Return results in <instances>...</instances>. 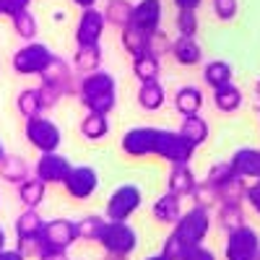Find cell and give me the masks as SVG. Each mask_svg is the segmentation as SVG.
Returning <instances> with one entry per match:
<instances>
[{"instance_id":"6da1fadb","label":"cell","mask_w":260,"mask_h":260,"mask_svg":"<svg viewBox=\"0 0 260 260\" xmlns=\"http://www.w3.org/2000/svg\"><path fill=\"white\" fill-rule=\"evenodd\" d=\"M78 102L83 104L86 112H102L110 115L117 107V81L107 71L86 73L78 81Z\"/></svg>"},{"instance_id":"7a4b0ae2","label":"cell","mask_w":260,"mask_h":260,"mask_svg":"<svg viewBox=\"0 0 260 260\" xmlns=\"http://www.w3.org/2000/svg\"><path fill=\"white\" fill-rule=\"evenodd\" d=\"M55 60V52L45 45V42H26L21 45L13 57H11V68L18 76H42Z\"/></svg>"},{"instance_id":"3957f363","label":"cell","mask_w":260,"mask_h":260,"mask_svg":"<svg viewBox=\"0 0 260 260\" xmlns=\"http://www.w3.org/2000/svg\"><path fill=\"white\" fill-rule=\"evenodd\" d=\"M96 245L104 252L130 257L138 250V232L130 226V221H110V219H107L104 226H102V234H99Z\"/></svg>"},{"instance_id":"277c9868","label":"cell","mask_w":260,"mask_h":260,"mask_svg":"<svg viewBox=\"0 0 260 260\" xmlns=\"http://www.w3.org/2000/svg\"><path fill=\"white\" fill-rule=\"evenodd\" d=\"M143 203V190L133 182H125L120 187L112 190V195L107 198V206H104V216L110 221H130Z\"/></svg>"},{"instance_id":"5b68a950","label":"cell","mask_w":260,"mask_h":260,"mask_svg":"<svg viewBox=\"0 0 260 260\" xmlns=\"http://www.w3.org/2000/svg\"><path fill=\"white\" fill-rule=\"evenodd\" d=\"M24 138H26V143H29L34 151H39V154L57 151L60 143H62V133H60L57 122L50 120V117H45V115L26 120V125H24Z\"/></svg>"},{"instance_id":"8992f818","label":"cell","mask_w":260,"mask_h":260,"mask_svg":"<svg viewBox=\"0 0 260 260\" xmlns=\"http://www.w3.org/2000/svg\"><path fill=\"white\" fill-rule=\"evenodd\" d=\"M172 232H175L187 247L203 245V240H206L208 232H211V211L208 208H201V206H192L190 211H185L180 216V221L172 226Z\"/></svg>"},{"instance_id":"52a82bcc","label":"cell","mask_w":260,"mask_h":260,"mask_svg":"<svg viewBox=\"0 0 260 260\" xmlns=\"http://www.w3.org/2000/svg\"><path fill=\"white\" fill-rule=\"evenodd\" d=\"M159 138H161V127H130L127 133L120 141L122 154L130 159H146V156H156V148H159Z\"/></svg>"},{"instance_id":"ba28073f","label":"cell","mask_w":260,"mask_h":260,"mask_svg":"<svg viewBox=\"0 0 260 260\" xmlns=\"http://www.w3.org/2000/svg\"><path fill=\"white\" fill-rule=\"evenodd\" d=\"M260 255V234L252 226H240L226 234L224 260H257Z\"/></svg>"},{"instance_id":"9c48e42d","label":"cell","mask_w":260,"mask_h":260,"mask_svg":"<svg viewBox=\"0 0 260 260\" xmlns=\"http://www.w3.org/2000/svg\"><path fill=\"white\" fill-rule=\"evenodd\" d=\"M156 156L169 161V164H190L192 156H195V146L180 133V130H164L161 127Z\"/></svg>"},{"instance_id":"30bf717a","label":"cell","mask_w":260,"mask_h":260,"mask_svg":"<svg viewBox=\"0 0 260 260\" xmlns=\"http://www.w3.org/2000/svg\"><path fill=\"white\" fill-rule=\"evenodd\" d=\"M68 198L73 201H89L91 195L99 190V172L89 164H78L68 172V177L62 182Z\"/></svg>"},{"instance_id":"8fae6325","label":"cell","mask_w":260,"mask_h":260,"mask_svg":"<svg viewBox=\"0 0 260 260\" xmlns=\"http://www.w3.org/2000/svg\"><path fill=\"white\" fill-rule=\"evenodd\" d=\"M78 81H81V76L76 73V68H71V65L57 55H55L50 68L39 76V83H47L52 89H57L62 94V99L65 96H78Z\"/></svg>"},{"instance_id":"7c38bea8","label":"cell","mask_w":260,"mask_h":260,"mask_svg":"<svg viewBox=\"0 0 260 260\" xmlns=\"http://www.w3.org/2000/svg\"><path fill=\"white\" fill-rule=\"evenodd\" d=\"M107 29V18L104 11L96 8H83L78 21H76V47H86V45H102V37Z\"/></svg>"},{"instance_id":"4fadbf2b","label":"cell","mask_w":260,"mask_h":260,"mask_svg":"<svg viewBox=\"0 0 260 260\" xmlns=\"http://www.w3.org/2000/svg\"><path fill=\"white\" fill-rule=\"evenodd\" d=\"M71 169L73 164L68 161V156H62L60 151H50V154H39L34 164V177H39L45 185H62Z\"/></svg>"},{"instance_id":"5bb4252c","label":"cell","mask_w":260,"mask_h":260,"mask_svg":"<svg viewBox=\"0 0 260 260\" xmlns=\"http://www.w3.org/2000/svg\"><path fill=\"white\" fill-rule=\"evenodd\" d=\"M78 242V226L71 219H50L42 229V245L57 247V250H71Z\"/></svg>"},{"instance_id":"9a60e30c","label":"cell","mask_w":260,"mask_h":260,"mask_svg":"<svg viewBox=\"0 0 260 260\" xmlns=\"http://www.w3.org/2000/svg\"><path fill=\"white\" fill-rule=\"evenodd\" d=\"M161 18H164L161 0H138L133 8V26H138L146 34L161 29Z\"/></svg>"},{"instance_id":"2e32d148","label":"cell","mask_w":260,"mask_h":260,"mask_svg":"<svg viewBox=\"0 0 260 260\" xmlns=\"http://www.w3.org/2000/svg\"><path fill=\"white\" fill-rule=\"evenodd\" d=\"M229 164L234 167V172L245 180H260V148H250L242 146L237 148L229 156Z\"/></svg>"},{"instance_id":"e0dca14e","label":"cell","mask_w":260,"mask_h":260,"mask_svg":"<svg viewBox=\"0 0 260 260\" xmlns=\"http://www.w3.org/2000/svg\"><path fill=\"white\" fill-rule=\"evenodd\" d=\"M151 213H154V219H156L159 224H164V226H175V224L180 221V216L185 213V211H182V198L167 190L161 198L154 203Z\"/></svg>"},{"instance_id":"ac0fdd59","label":"cell","mask_w":260,"mask_h":260,"mask_svg":"<svg viewBox=\"0 0 260 260\" xmlns=\"http://www.w3.org/2000/svg\"><path fill=\"white\" fill-rule=\"evenodd\" d=\"M45 224H47V221L39 216L37 208H24V211L16 216V221H13L16 240H39Z\"/></svg>"},{"instance_id":"d6986e66","label":"cell","mask_w":260,"mask_h":260,"mask_svg":"<svg viewBox=\"0 0 260 260\" xmlns=\"http://www.w3.org/2000/svg\"><path fill=\"white\" fill-rule=\"evenodd\" d=\"M198 185V180H195L190 164H172L169 175H167V190L180 195V198H190L192 187Z\"/></svg>"},{"instance_id":"ffe728a7","label":"cell","mask_w":260,"mask_h":260,"mask_svg":"<svg viewBox=\"0 0 260 260\" xmlns=\"http://www.w3.org/2000/svg\"><path fill=\"white\" fill-rule=\"evenodd\" d=\"M172 57L180 65H185V68H192V65L203 62V47L198 45L195 37H177L172 42Z\"/></svg>"},{"instance_id":"44dd1931","label":"cell","mask_w":260,"mask_h":260,"mask_svg":"<svg viewBox=\"0 0 260 260\" xmlns=\"http://www.w3.org/2000/svg\"><path fill=\"white\" fill-rule=\"evenodd\" d=\"M31 167L26 164L24 156H18V154H6L3 161H0V180L8 182V185H21L24 180L31 177Z\"/></svg>"},{"instance_id":"7402d4cb","label":"cell","mask_w":260,"mask_h":260,"mask_svg":"<svg viewBox=\"0 0 260 260\" xmlns=\"http://www.w3.org/2000/svg\"><path fill=\"white\" fill-rule=\"evenodd\" d=\"M45 195H47V185L34 175L29 180H24L21 185H16V198L24 208H39L42 201H45Z\"/></svg>"},{"instance_id":"603a6c76","label":"cell","mask_w":260,"mask_h":260,"mask_svg":"<svg viewBox=\"0 0 260 260\" xmlns=\"http://www.w3.org/2000/svg\"><path fill=\"white\" fill-rule=\"evenodd\" d=\"M136 99H138L141 110H146V112H159L161 107H164V102H167V91H164V86H161L159 81H146V83L138 86Z\"/></svg>"},{"instance_id":"cb8c5ba5","label":"cell","mask_w":260,"mask_h":260,"mask_svg":"<svg viewBox=\"0 0 260 260\" xmlns=\"http://www.w3.org/2000/svg\"><path fill=\"white\" fill-rule=\"evenodd\" d=\"M175 110L182 115V117H190V115H201L203 110V91L198 86H182L175 94Z\"/></svg>"},{"instance_id":"d4e9b609","label":"cell","mask_w":260,"mask_h":260,"mask_svg":"<svg viewBox=\"0 0 260 260\" xmlns=\"http://www.w3.org/2000/svg\"><path fill=\"white\" fill-rule=\"evenodd\" d=\"M78 130H81V136L86 141L96 143V141L107 138V133H110V117L102 115V112H86L81 125H78Z\"/></svg>"},{"instance_id":"484cf974","label":"cell","mask_w":260,"mask_h":260,"mask_svg":"<svg viewBox=\"0 0 260 260\" xmlns=\"http://www.w3.org/2000/svg\"><path fill=\"white\" fill-rule=\"evenodd\" d=\"M247 224V216H245V208L242 203H224L219 206V211H216V226H219L221 232H234Z\"/></svg>"},{"instance_id":"4316f807","label":"cell","mask_w":260,"mask_h":260,"mask_svg":"<svg viewBox=\"0 0 260 260\" xmlns=\"http://www.w3.org/2000/svg\"><path fill=\"white\" fill-rule=\"evenodd\" d=\"M73 68L78 76L94 73L102 68V45H86V47H76L73 55Z\"/></svg>"},{"instance_id":"83f0119b","label":"cell","mask_w":260,"mask_h":260,"mask_svg":"<svg viewBox=\"0 0 260 260\" xmlns=\"http://www.w3.org/2000/svg\"><path fill=\"white\" fill-rule=\"evenodd\" d=\"M133 8L136 3H130V0H107L104 6V18L110 26H117V29H125L133 24Z\"/></svg>"},{"instance_id":"f1b7e54d","label":"cell","mask_w":260,"mask_h":260,"mask_svg":"<svg viewBox=\"0 0 260 260\" xmlns=\"http://www.w3.org/2000/svg\"><path fill=\"white\" fill-rule=\"evenodd\" d=\"M242 102H245L242 89H240V86H234V83H226V86H221V89L213 91V104H216V110L224 112V115H234V112L242 107Z\"/></svg>"},{"instance_id":"f546056e","label":"cell","mask_w":260,"mask_h":260,"mask_svg":"<svg viewBox=\"0 0 260 260\" xmlns=\"http://www.w3.org/2000/svg\"><path fill=\"white\" fill-rule=\"evenodd\" d=\"M120 42H122V50L130 55V57H141L148 52V34L141 31L138 26H125L120 29Z\"/></svg>"},{"instance_id":"4dcf8cb0","label":"cell","mask_w":260,"mask_h":260,"mask_svg":"<svg viewBox=\"0 0 260 260\" xmlns=\"http://www.w3.org/2000/svg\"><path fill=\"white\" fill-rule=\"evenodd\" d=\"M203 83L208 89H221V86L232 83V65L226 60H211L203 65Z\"/></svg>"},{"instance_id":"1f68e13d","label":"cell","mask_w":260,"mask_h":260,"mask_svg":"<svg viewBox=\"0 0 260 260\" xmlns=\"http://www.w3.org/2000/svg\"><path fill=\"white\" fill-rule=\"evenodd\" d=\"M16 110L24 120H31V117H39L45 112V104H42V96H39V89H21L18 96H16Z\"/></svg>"},{"instance_id":"d6a6232c","label":"cell","mask_w":260,"mask_h":260,"mask_svg":"<svg viewBox=\"0 0 260 260\" xmlns=\"http://www.w3.org/2000/svg\"><path fill=\"white\" fill-rule=\"evenodd\" d=\"M180 133L198 148L208 141L211 130H208V122L201 117V115H190V117H182V125H180Z\"/></svg>"},{"instance_id":"836d02e7","label":"cell","mask_w":260,"mask_h":260,"mask_svg":"<svg viewBox=\"0 0 260 260\" xmlns=\"http://www.w3.org/2000/svg\"><path fill=\"white\" fill-rule=\"evenodd\" d=\"M247 182H245V177H232L229 182H224L221 187H216V198H219V206H224V203H245L247 201Z\"/></svg>"},{"instance_id":"e575fe53","label":"cell","mask_w":260,"mask_h":260,"mask_svg":"<svg viewBox=\"0 0 260 260\" xmlns=\"http://www.w3.org/2000/svg\"><path fill=\"white\" fill-rule=\"evenodd\" d=\"M133 76H136L141 83H146V81H159V76H161V57L151 55V52H146V55H141V57H133Z\"/></svg>"},{"instance_id":"d590c367","label":"cell","mask_w":260,"mask_h":260,"mask_svg":"<svg viewBox=\"0 0 260 260\" xmlns=\"http://www.w3.org/2000/svg\"><path fill=\"white\" fill-rule=\"evenodd\" d=\"M104 221H107V216H96V213L81 216V219L76 221V226H78V240H83V242H96L99 234H102Z\"/></svg>"},{"instance_id":"8d00e7d4","label":"cell","mask_w":260,"mask_h":260,"mask_svg":"<svg viewBox=\"0 0 260 260\" xmlns=\"http://www.w3.org/2000/svg\"><path fill=\"white\" fill-rule=\"evenodd\" d=\"M11 24H13V31L24 39V42H31V39L37 37V31H39V24H37V18H34L31 11H24V13L13 16Z\"/></svg>"},{"instance_id":"74e56055","label":"cell","mask_w":260,"mask_h":260,"mask_svg":"<svg viewBox=\"0 0 260 260\" xmlns=\"http://www.w3.org/2000/svg\"><path fill=\"white\" fill-rule=\"evenodd\" d=\"M190 201H192V206H201V208H213V206H219V198H216V190L203 180V182H198L192 187V192H190Z\"/></svg>"},{"instance_id":"f35d334b","label":"cell","mask_w":260,"mask_h":260,"mask_svg":"<svg viewBox=\"0 0 260 260\" xmlns=\"http://www.w3.org/2000/svg\"><path fill=\"white\" fill-rule=\"evenodd\" d=\"M232 177H237V172L229 161H216L211 169H208V175H206V182L216 190V187H221L224 182H229Z\"/></svg>"},{"instance_id":"ab89813d","label":"cell","mask_w":260,"mask_h":260,"mask_svg":"<svg viewBox=\"0 0 260 260\" xmlns=\"http://www.w3.org/2000/svg\"><path fill=\"white\" fill-rule=\"evenodd\" d=\"M148 52L156 55V57H164V55H172V39L167 37V31L156 29L148 34Z\"/></svg>"},{"instance_id":"60d3db41","label":"cell","mask_w":260,"mask_h":260,"mask_svg":"<svg viewBox=\"0 0 260 260\" xmlns=\"http://www.w3.org/2000/svg\"><path fill=\"white\" fill-rule=\"evenodd\" d=\"M201 29V21H198V13L195 11H180L177 13V31L180 37H195Z\"/></svg>"},{"instance_id":"b9f144b4","label":"cell","mask_w":260,"mask_h":260,"mask_svg":"<svg viewBox=\"0 0 260 260\" xmlns=\"http://www.w3.org/2000/svg\"><path fill=\"white\" fill-rule=\"evenodd\" d=\"M185 250H187V245L180 240L175 232H172L167 240H164V245H161V255H164L167 260H182V257H185Z\"/></svg>"},{"instance_id":"7bdbcfd3","label":"cell","mask_w":260,"mask_h":260,"mask_svg":"<svg viewBox=\"0 0 260 260\" xmlns=\"http://www.w3.org/2000/svg\"><path fill=\"white\" fill-rule=\"evenodd\" d=\"M211 8H213V16L219 21H232L240 13V0H213Z\"/></svg>"},{"instance_id":"ee69618b","label":"cell","mask_w":260,"mask_h":260,"mask_svg":"<svg viewBox=\"0 0 260 260\" xmlns=\"http://www.w3.org/2000/svg\"><path fill=\"white\" fill-rule=\"evenodd\" d=\"M29 6H31V0H0V16L13 18L18 13L29 11Z\"/></svg>"},{"instance_id":"f6af8a7d","label":"cell","mask_w":260,"mask_h":260,"mask_svg":"<svg viewBox=\"0 0 260 260\" xmlns=\"http://www.w3.org/2000/svg\"><path fill=\"white\" fill-rule=\"evenodd\" d=\"M37 89H39L42 104H45V112H47V110H52V107H57V104H60L62 94H60L57 89H52V86H47V83H39Z\"/></svg>"},{"instance_id":"bcb514c9","label":"cell","mask_w":260,"mask_h":260,"mask_svg":"<svg viewBox=\"0 0 260 260\" xmlns=\"http://www.w3.org/2000/svg\"><path fill=\"white\" fill-rule=\"evenodd\" d=\"M182 260H219V257H216V252L208 250L206 245H192V247L185 250V257Z\"/></svg>"},{"instance_id":"7dc6e473","label":"cell","mask_w":260,"mask_h":260,"mask_svg":"<svg viewBox=\"0 0 260 260\" xmlns=\"http://www.w3.org/2000/svg\"><path fill=\"white\" fill-rule=\"evenodd\" d=\"M37 260H68V250H57V247L42 245L39 252H37Z\"/></svg>"},{"instance_id":"c3c4849f","label":"cell","mask_w":260,"mask_h":260,"mask_svg":"<svg viewBox=\"0 0 260 260\" xmlns=\"http://www.w3.org/2000/svg\"><path fill=\"white\" fill-rule=\"evenodd\" d=\"M247 203H250V208L260 216V180L247 187Z\"/></svg>"},{"instance_id":"681fc988","label":"cell","mask_w":260,"mask_h":260,"mask_svg":"<svg viewBox=\"0 0 260 260\" xmlns=\"http://www.w3.org/2000/svg\"><path fill=\"white\" fill-rule=\"evenodd\" d=\"M0 260H29V257L18 247H6V250H0Z\"/></svg>"},{"instance_id":"f907efd6","label":"cell","mask_w":260,"mask_h":260,"mask_svg":"<svg viewBox=\"0 0 260 260\" xmlns=\"http://www.w3.org/2000/svg\"><path fill=\"white\" fill-rule=\"evenodd\" d=\"M201 3H203V0H175V6L180 11H198Z\"/></svg>"},{"instance_id":"816d5d0a","label":"cell","mask_w":260,"mask_h":260,"mask_svg":"<svg viewBox=\"0 0 260 260\" xmlns=\"http://www.w3.org/2000/svg\"><path fill=\"white\" fill-rule=\"evenodd\" d=\"M71 3L78 6L81 11H83V8H96V0H71Z\"/></svg>"},{"instance_id":"f5cc1de1","label":"cell","mask_w":260,"mask_h":260,"mask_svg":"<svg viewBox=\"0 0 260 260\" xmlns=\"http://www.w3.org/2000/svg\"><path fill=\"white\" fill-rule=\"evenodd\" d=\"M6 242H8V237H6V229L0 226V250H6V247H8Z\"/></svg>"},{"instance_id":"db71d44e","label":"cell","mask_w":260,"mask_h":260,"mask_svg":"<svg viewBox=\"0 0 260 260\" xmlns=\"http://www.w3.org/2000/svg\"><path fill=\"white\" fill-rule=\"evenodd\" d=\"M102 260H127L125 255H112V252H104V257Z\"/></svg>"},{"instance_id":"11a10c76","label":"cell","mask_w":260,"mask_h":260,"mask_svg":"<svg viewBox=\"0 0 260 260\" xmlns=\"http://www.w3.org/2000/svg\"><path fill=\"white\" fill-rule=\"evenodd\" d=\"M143 260H167L161 252H156V255H148V257H143Z\"/></svg>"},{"instance_id":"9f6ffc18","label":"cell","mask_w":260,"mask_h":260,"mask_svg":"<svg viewBox=\"0 0 260 260\" xmlns=\"http://www.w3.org/2000/svg\"><path fill=\"white\" fill-rule=\"evenodd\" d=\"M255 99H257V104H260V81L255 83Z\"/></svg>"},{"instance_id":"6f0895ef","label":"cell","mask_w":260,"mask_h":260,"mask_svg":"<svg viewBox=\"0 0 260 260\" xmlns=\"http://www.w3.org/2000/svg\"><path fill=\"white\" fill-rule=\"evenodd\" d=\"M3 156H6V146H3V141H0V161H3Z\"/></svg>"},{"instance_id":"680465c9","label":"cell","mask_w":260,"mask_h":260,"mask_svg":"<svg viewBox=\"0 0 260 260\" xmlns=\"http://www.w3.org/2000/svg\"><path fill=\"white\" fill-rule=\"evenodd\" d=\"M257 260H260V255H257Z\"/></svg>"},{"instance_id":"91938a15","label":"cell","mask_w":260,"mask_h":260,"mask_svg":"<svg viewBox=\"0 0 260 260\" xmlns=\"http://www.w3.org/2000/svg\"><path fill=\"white\" fill-rule=\"evenodd\" d=\"M255 182H257V180H255Z\"/></svg>"}]
</instances>
